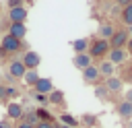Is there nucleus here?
Masks as SVG:
<instances>
[{
  "label": "nucleus",
  "mask_w": 132,
  "mask_h": 128,
  "mask_svg": "<svg viewBox=\"0 0 132 128\" xmlns=\"http://www.w3.org/2000/svg\"><path fill=\"white\" fill-rule=\"evenodd\" d=\"M25 66H23V62L21 60H12L10 64H8V76L10 78H23L25 76Z\"/></svg>",
  "instance_id": "8"
},
{
  "label": "nucleus",
  "mask_w": 132,
  "mask_h": 128,
  "mask_svg": "<svg viewBox=\"0 0 132 128\" xmlns=\"http://www.w3.org/2000/svg\"><path fill=\"white\" fill-rule=\"evenodd\" d=\"M116 111H118V116H120L122 120H132V103L120 101V103L116 105Z\"/></svg>",
  "instance_id": "14"
},
{
  "label": "nucleus",
  "mask_w": 132,
  "mask_h": 128,
  "mask_svg": "<svg viewBox=\"0 0 132 128\" xmlns=\"http://www.w3.org/2000/svg\"><path fill=\"white\" fill-rule=\"evenodd\" d=\"M60 128H70V126H60Z\"/></svg>",
  "instance_id": "35"
},
{
  "label": "nucleus",
  "mask_w": 132,
  "mask_h": 128,
  "mask_svg": "<svg viewBox=\"0 0 132 128\" xmlns=\"http://www.w3.org/2000/svg\"><path fill=\"white\" fill-rule=\"evenodd\" d=\"M126 52H128V54H132V37H130V39H128V43H126Z\"/></svg>",
  "instance_id": "31"
},
{
  "label": "nucleus",
  "mask_w": 132,
  "mask_h": 128,
  "mask_svg": "<svg viewBox=\"0 0 132 128\" xmlns=\"http://www.w3.org/2000/svg\"><path fill=\"white\" fill-rule=\"evenodd\" d=\"M95 95H97L99 99L107 101V97H109V91L105 89V85H95Z\"/></svg>",
  "instance_id": "25"
},
{
  "label": "nucleus",
  "mask_w": 132,
  "mask_h": 128,
  "mask_svg": "<svg viewBox=\"0 0 132 128\" xmlns=\"http://www.w3.org/2000/svg\"><path fill=\"white\" fill-rule=\"evenodd\" d=\"M35 93H41V95H50L52 91H54V83H52V78H41L39 76V81L35 83Z\"/></svg>",
  "instance_id": "10"
},
{
  "label": "nucleus",
  "mask_w": 132,
  "mask_h": 128,
  "mask_svg": "<svg viewBox=\"0 0 132 128\" xmlns=\"http://www.w3.org/2000/svg\"><path fill=\"white\" fill-rule=\"evenodd\" d=\"M103 85H105V89H107L109 93H120V91L124 89V83H122L120 76H107Z\"/></svg>",
  "instance_id": "12"
},
{
  "label": "nucleus",
  "mask_w": 132,
  "mask_h": 128,
  "mask_svg": "<svg viewBox=\"0 0 132 128\" xmlns=\"http://www.w3.org/2000/svg\"><path fill=\"white\" fill-rule=\"evenodd\" d=\"M99 76H101V74H99L97 66H93V64H91L89 68H85V70H82V81H85L87 85H95V83L99 81Z\"/></svg>",
  "instance_id": "11"
},
{
  "label": "nucleus",
  "mask_w": 132,
  "mask_h": 128,
  "mask_svg": "<svg viewBox=\"0 0 132 128\" xmlns=\"http://www.w3.org/2000/svg\"><path fill=\"white\" fill-rule=\"evenodd\" d=\"M122 6H128V4H132V0H118Z\"/></svg>",
  "instance_id": "33"
},
{
  "label": "nucleus",
  "mask_w": 132,
  "mask_h": 128,
  "mask_svg": "<svg viewBox=\"0 0 132 128\" xmlns=\"http://www.w3.org/2000/svg\"><path fill=\"white\" fill-rule=\"evenodd\" d=\"M33 97H35V101L39 103V107H45V105L50 103V101H47V95H41V93H35Z\"/></svg>",
  "instance_id": "26"
},
{
  "label": "nucleus",
  "mask_w": 132,
  "mask_h": 128,
  "mask_svg": "<svg viewBox=\"0 0 132 128\" xmlns=\"http://www.w3.org/2000/svg\"><path fill=\"white\" fill-rule=\"evenodd\" d=\"M78 122H82V124H85L87 128H95V126H97V116H91V114H85V116H82V118H80Z\"/></svg>",
  "instance_id": "24"
},
{
  "label": "nucleus",
  "mask_w": 132,
  "mask_h": 128,
  "mask_svg": "<svg viewBox=\"0 0 132 128\" xmlns=\"http://www.w3.org/2000/svg\"><path fill=\"white\" fill-rule=\"evenodd\" d=\"M6 4H8V10L10 8H19V6H23V0H6Z\"/></svg>",
  "instance_id": "27"
},
{
  "label": "nucleus",
  "mask_w": 132,
  "mask_h": 128,
  "mask_svg": "<svg viewBox=\"0 0 132 128\" xmlns=\"http://www.w3.org/2000/svg\"><path fill=\"white\" fill-rule=\"evenodd\" d=\"M16 128H35V126H29V124H25V122H21Z\"/></svg>",
  "instance_id": "32"
},
{
  "label": "nucleus",
  "mask_w": 132,
  "mask_h": 128,
  "mask_svg": "<svg viewBox=\"0 0 132 128\" xmlns=\"http://www.w3.org/2000/svg\"><path fill=\"white\" fill-rule=\"evenodd\" d=\"M23 81H25V85H27V87H35V83L39 81V74H37V70H25V76H23Z\"/></svg>",
  "instance_id": "20"
},
{
  "label": "nucleus",
  "mask_w": 132,
  "mask_h": 128,
  "mask_svg": "<svg viewBox=\"0 0 132 128\" xmlns=\"http://www.w3.org/2000/svg\"><path fill=\"white\" fill-rule=\"evenodd\" d=\"M23 111H25V107H23L19 101H10V103L6 105V116H8V120H21V118H23Z\"/></svg>",
  "instance_id": "6"
},
{
  "label": "nucleus",
  "mask_w": 132,
  "mask_h": 128,
  "mask_svg": "<svg viewBox=\"0 0 132 128\" xmlns=\"http://www.w3.org/2000/svg\"><path fill=\"white\" fill-rule=\"evenodd\" d=\"M0 128H12V124L8 120H0Z\"/></svg>",
  "instance_id": "30"
},
{
  "label": "nucleus",
  "mask_w": 132,
  "mask_h": 128,
  "mask_svg": "<svg viewBox=\"0 0 132 128\" xmlns=\"http://www.w3.org/2000/svg\"><path fill=\"white\" fill-rule=\"evenodd\" d=\"M60 122H62V126H70V128L78 126V118H74L72 114H60Z\"/></svg>",
  "instance_id": "22"
},
{
  "label": "nucleus",
  "mask_w": 132,
  "mask_h": 128,
  "mask_svg": "<svg viewBox=\"0 0 132 128\" xmlns=\"http://www.w3.org/2000/svg\"><path fill=\"white\" fill-rule=\"evenodd\" d=\"M128 39H130V33H128L126 29H120V31H116V33L111 35V39H109V47H126Z\"/></svg>",
  "instance_id": "5"
},
{
  "label": "nucleus",
  "mask_w": 132,
  "mask_h": 128,
  "mask_svg": "<svg viewBox=\"0 0 132 128\" xmlns=\"http://www.w3.org/2000/svg\"><path fill=\"white\" fill-rule=\"evenodd\" d=\"M23 66L27 68V70H35L39 64H41V56L37 54V52H33V50H29V52H25L23 54Z\"/></svg>",
  "instance_id": "4"
},
{
  "label": "nucleus",
  "mask_w": 132,
  "mask_h": 128,
  "mask_svg": "<svg viewBox=\"0 0 132 128\" xmlns=\"http://www.w3.org/2000/svg\"><path fill=\"white\" fill-rule=\"evenodd\" d=\"M120 21H122L126 27H132V4H128V6H122Z\"/></svg>",
  "instance_id": "18"
},
{
  "label": "nucleus",
  "mask_w": 132,
  "mask_h": 128,
  "mask_svg": "<svg viewBox=\"0 0 132 128\" xmlns=\"http://www.w3.org/2000/svg\"><path fill=\"white\" fill-rule=\"evenodd\" d=\"M128 128H132V120H128Z\"/></svg>",
  "instance_id": "34"
},
{
  "label": "nucleus",
  "mask_w": 132,
  "mask_h": 128,
  "mask_svg": "<svg viewBox=\"0 0 132 128\" xmlns=\"http://www.w3.org/2000/svg\"><path fill=\"white\" fill-rule=\"evenodd\" d=\"M109 50H111V47H109V41H107V39H95V41L89 45V52H87V54H89L91 58H103Z\"/></svg>",
  "instance_id": "1"
},
{
  "label": "nucleus",
  "mask_w": 132,
  "mask_h": 128,
  "mask_svg": "<svg viewBox=\"0 0 132 128\" xmlns=\"http://www.w3.org/2000/svg\"><path fill=\"white\" fill-rule=\"evenodd\" d=\"M47 101L54 103V105H64V103H66V101H64V93H62V91H56V89L47 95Z\"/></svg>",
  "instance_id": "21"
},
{
  "label": "nucleus",
  "mask_w": 132,
  "mask_h": 128,
  "mask_svg": "<svg viewBox=\"0 0 132 128\" xmlns=\"http://www.w3.org/2000/svg\"><path fill=\"white\" fill-rule=\"evenodd\" d=\"M70 45H72L74 54H87V52H89V39H87V37H82V39H74Z\"/></svg>",
  "instance_id": "16"
},
{
  "label": "nucleus",
  "mask_w": 132,
  "mask_h": 128,
  "mask_svg": "<svg viewBox=\"0 0 132 128\" xmlns=\"http://www.w3.org/2000/svg\"><path fill=\"white\" fill-rule=\"evenodd\" d=\"M72 64H74V68H78V70L82 72L85 68H89V66L93 64V58H91L89 54H74V58H72Z\"/></svg>",
  "instance_id": "7"
},
{
  "label": "nucleus",
  "mask_w": 132,
  "mask_h": 128,
  "mask_svg": "<svg viewBox=\"0 0 132 128\" xmlns=\"http://www.w3.org/2000/svg\"><path fill=\"white\" fill-rule=\"evenodd\" d=\"M107 60H109L113 66H118V64H126V60H128V52H126V47H111V50L107 52Z\"/></svg>",
  "instance_id": "3"
},
{
  "label": "nucleus",
  "mask_w": 132,
  "mask_h": 128,
  "mask_svg": "<svg viewBox=\"0 0 132 128\" xmlns=\"http://www.w3.org/2000/svg\"><path fill=\"white\" fill-rule=\"evenodd\" d=\"M124 101H128V103H132V89H128V91L124 93Z\"/></svg>",
  "instance_id": "29"
},
{
  "label": "nucleus",
  "mask_w": 132,
  "mask_h": 128,
  "mask_svg": "<svg viewBox=\"0 0 132 128\" xmlns=\"http://www.w3.org/2000/svg\"><path fill=\"white\" fill-rule=\"evenodd\" d=\"M21 122H25V124H29V126H35L39 120H37V114H35V109H25L23 111V118H21Z\"/></svg>",
  "instance_id": "19"
},
{
  "label": "nucleus",
  "mask_w": 132,
  "mask_h": 128,
  "mask_svg": "<svg viewBox=\"0 0 132 128\" xmlns=\"http://www.w3.org/2000/svg\"><path fill=\"white\" fill-rule=\"evenodd\" d=\"M116 33V29H113V25H109V23H103V25H99V29H97V35H99V39H111V35Z\"/></svg>",
  "instance_id": "15"
},
{
  "label": "nucleus",
  "mask_w": 132,
  "mask_h": 128,
  "mask_svg": "<svg viewBox=\"0 0 132 128\" xmlns=\"http://www.w3.org/2000/svg\"><path fill=\"white\" fill-rule=\"evenodd\" d=\"M35 114H37V120H39V122H54V116H52L45 107H37Z\"/></svg>",
  "instance_id": "23"
},
{
  "label": "nucleus",
  "mask_w": 132,
  "mask_h": 128,
  "mask_svg": "<svg viewBox=\"0 0 132 128\" xmlns=\"http://www.w3.org/2000/svg\"><path fill=\"white\" fill-rule=\"evenodd\" d=\"M0 85H2V76H0Z\"/></svg>",
  "instance_id": "36"
},
{
  "label": "nucleus",
  "mask_w": 132,
  "mask_h": 128,
  "mask_svg": "<svg viewBox=\"0 0 132 128\" xmlns=\"http://www.w3.org/2000/svg\"><path fill=\"white\" fill-rule=\"evenodd\" d=\"M97 70H99V74H101L103 78H107V76H113V70H116V66H113L109 60H103V62L97 66Z\"/></svg>",
  "instance_id": "17"
},
{
  "label": "nucleus",
  "mask_w": 132,
  "mask_h": 128,
  "mask_svg": "<svg viewBox=\"0 0 132 128\" xmlns=\"http://www.w3.org/2000/svg\"><path fill=\"white\" fill-rule=\"evenodd\" d=\"M21 47H23V43H21V41H19L16 37H12V35H8V33H6L4 37H2L0 50H2L4 54H16V52H19Z\"/></svg>",
  "instance_id": "2"
},
{
  "label": "nucleus",
  "mask_w": 132,
  "mask_h": 128,
  "mask_svg": "<svg viewBox=\"0 0 132 128\" xmlns=\"http://www.w3.org/2000/svg\"><path fill=\"white\" fill-rule=\"evenodd\" d=\"M35 128H58V126H56L54 122H37Z\"/></svg>",
  "instance_id": "28"
},
{
  "label": "nucleus",
  "mask_w": 132,
  "mask_h": 128,
  "mask_svg": "<svg viewBox=\"0 0 132 128\" xmlns=\"http://www.w3.org/2000/svg\"><path fill=\"white\" fill-rule=\"evenodd\" d=\"M27 8L25 6H19V8H10L8 10V21L10 23H25V19H27Z\"/></svg>",
  "instance_id": "9"
},
{
  "label": "nucleus",
  "mask_w": 132,
  "mask_h": 128,
  "mask_svg": "<svg viewBox=\"0 0 132 128\" xmlns=\"http://www.w3.org/2000/svg\"><path fill=\"white\" fill-rule=\"evenodd\" d=\"M8 35H12V37H16V39L21 41V39L27 35V25H25V23H10Z\"/></svg>",
  "instance_id": "13"
}]
</instances>
